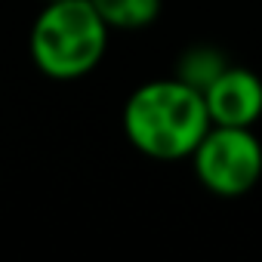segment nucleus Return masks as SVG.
I'll return each instance as SVG.
<instances>
[{"instance_id":"nucleus-1","label":"nucleus","mask_w":262,"mask_h":262,"mask_svg":"<svg viewBox=\"0 0 262 262\" xmlns=\"http://www.w3.org/2000/svg\"><path fill=\"white\" fill-rule=\"evenodd\" d=\"M210 129L204 93L179 77H158L129 93L123 102V136L151 161L191 158Z\"/></svg>"},{"instance_id":"nucleus-2","label":"nucleus","mask_w":262,"mask_h":262,"mask_svg":"<svg viewBox=\"0 0 262 262\" xmlns=\"http://www.w3.org/2000/svg\"><path fill=\"white\" fill-rule=\"evenodd\" d=\"M108 31L90 0H47L28 37L31 62L53 80L86 77L105 59Z\"/></svg>"},{"instance_id":"nucleus-3","label":"nucleus","mask_w":262,"mask_h":262,"mask_svg":"<svg viewBox=\"0 0 262 262\" xmlns=\"http://www.w3.org/2000/svg\"><path fill=\"white\" fill-rule=\"evenodd\" d=\"M188 161L198 182L216 198H244L262 179V142L253 126L210 123Z\"/></svg>"},{"instance_id":"nucleus-4","label":"nucleus","mask_w":262,"mask_h":262,"mask_svg":"<svg viewBox=\"0 0 262 262\" xmlns=\"http://www.w3.org/2000/svg\"><path fill=\"white\" fill-rule=\"evenodd\" d=\"M210 123L253 126L262 117V77L247 65H225L222 74L204 90Z\"/></svg>"},{"instance_id":"nucleus-5","label":"nucleus","mask_w":262,"mask_h":262,"mask_svg":"<svg viewBox=\"0 0 262 262\" xmlns=\"http://www.w3.org/2000/svg\"><path fill=\"white\" fill-rule=\"evenodd\" d=\"M225 65H228V59H225L222 50L207 47V43H198V47H188V50L179 56L173 77H179L182 83H188V86H194L198 93H204V90L222 74Z\"/></svg>"},{"instance_id":"nucleus-6","label":"nucleus","mask_w":262,"mask_h":262,"mask_svg":"<svg viewBox=\"0 0 262 262\" xmlns=\"http://www.w3.org/2000/svg\"><path fill=\"white\" fill-rule=\"evenodd\" d=\"M108 28L136 31L161 16V0H90Z\"/></svg>"}]
</instances>
